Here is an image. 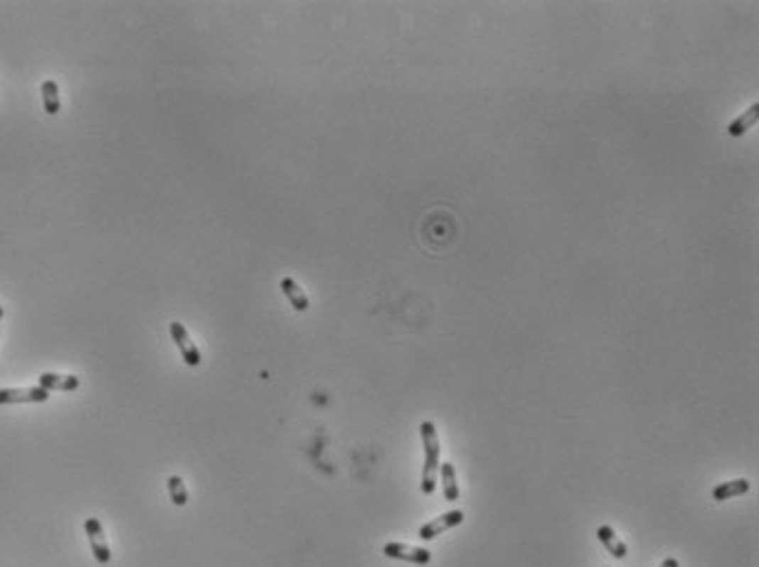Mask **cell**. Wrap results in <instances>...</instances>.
I'll return each mask as SVG.
<instances>
[{"instance_id": "cell-1", "label": "cell", "mask_w": 759, "mask_h": 567, "mask_svg": "<svg viewBox=\"0 0 759 567\" xmlns=\"http://www.w3.org/2000/svg\"><path fill=\"white\" fill-rule=\"evenodd\" d=\"M420 440H422V451H425L420 490H422V495H434L436 484H438V470H440V442H438L434 422L427 420L420 424Z\"/></svg>"}, {"instance_id": "cell-2", "label": "cell", "mask_w": 759, "mask_h": 567, "mask_svg": "<svg viewBox=\"0 0 759 567\" xmlns=\"http://www.w3.org/2000/svg\"><path fill=\"white\" fill-rule=\"evenodd\" d=\"M84 530H86V536H88V543H91V550H93V556L99 565H108L110 558H113V552H110V546L108 541L104 536V526L102 521L95 519V517H88L84 521Z\"/></svg>"}, {"instance_id": "cell-3", "label": "cell", "mask_w": 759, "mask_h": 567, "mask_svg": "<svg viewBox=\"0 0 759 567\" xmlns=\"http://www.w3.org/2000/svg\"><path fill=\"white\" fill-rule=\"evenodd\" d=\"M170 334H172V338H174V343H176L178 352H181L183 360L187 363L190 368H198L200 360H203V356H200L198 348L194 346L187 328H185L181 321H172V324H170Z\"/></svg>"}, {"instance_id": "cell-4", "label": "cell", "mask_w": 759, "mask_h": 567, "mask_svg": "<svg viewBox=\"0 0 759 567\" xmlns=\"http://www.w3.org/2000/svg\"><path fill=\"white\" fill-rule=\"evenodd\" d=\"M383 554L388 558H396V561H405V563H414V565H427L432 561V552L425 548H414L408 546V543H386L383 546Z\"/></svg>"}, {"instance_id": "cell-5", "label": "cell", "mask_w": 759, "mask_h": 567, "mask_svg": "<svg viewBox=\"0 0 759 567\" xmlns=\"http://www.w3.org/2000/svg\"><path fill=\"white\" fill-rule=\"evenodd\" d=\"M462 521H464V512H462V510H449V512H444V514L436 517L434 521H430V524L420 526V528H418V536H420L422 541H434L438 534H442V532H447V530L460 526Z\"/></svg>"}, {"instance_id": "cell-6", "label": "cell", "mask_w": 759, "mask_h": 567, "mask_svg": "<svg viewBox=\"0 0 759 567\" xmlns=\"http://www.w3.org/2000/svg\"><path fill=\"white\" fill-rule=\"evenodd\" d=\"M49 392L42 387H7L0 390V404H16V402H47Z\"/></svg>"}, {"instance_id": "cell-7", "label": "cell", "mask_w": 759, "mask_h": 567, "mask_svg": "<svg viewBox=\"0 0 759 567\" xmlns=\"http://www.w3.org/2000/svg\"><path fill=\"white\" fill-rule=\"evenodd\" d=\"M38 387L47 390V392H75L80 387V378L73 374L44 372L38 376Z\"/></svg>"}, {"instance_id": "cell-8", "label": "cell", "mask_w": 759, "mask_h": 567, "mask_svg": "<svg viewBox=\"0 0 759 567\" xmlns=\"http://www.w3.org/2000/svg\"><path fill=\"white\" fill-rule=\"evenodd\" d=\"M280 288H282V292L286 294L288 304L293 306V310H297V312H306V310H308V306H310L308 294L304 292V288H302L293 277H282Z\"/></svg>"}, {"instance_id": "cell-9", "label": "cell", "mask_w": 759, "mask_h": 567, "mask_svg": "<svg viewBox=\"0 0 759 567\" xmlns=\"http://www.w3.org/2000/svg\"><path fill=\"white\" fill-rule=\"evenodd\" d=\"M596 539L604 543V548L614 556V558H625L628 556V546L621 541V536L614 532V528L610 526H599L596 528Z\"/></svg>"}, {"instance_id": "cell-10", "label": "cell", "mask_w": 759, "mask_h": 567, "mask_svg": "<svg viewBox=\"0 0 759 567\" xmlns=\"http://www.w3.org/2000/svg\"><path fill=\"white\" fill-rule=\"evenodd\" d=\"M750 490V482L740 478V480H731V482H722L718 484L716 488L711 490V497L716 499V502H726V499H733V497H740V495H746Z\"/></svg>"}, {"instance_id": "cell-11", "label": "cell", "mask_w": 759, "mask_h": 567, "mask_svg": "<svg viewBox=\"0 0 759 567\" xmlns=\"http://www.w3.org/2000/svg\"><path fill=\"white\" fill-rule=\"evenodd\" d=\"M438 475H440V480H442L444 499H447V502H458V499H460V486H458V478H456L454 464H449V462L440 464Z\"/></svg>"}, {"instance_id": "cell-12", "label": "cell", "mask_w": 759, "mask_h": 567, "mask_svg": "<svg viewBox=\"0 0 759 567\" xmlns=\"http://www.w3.org/2000/svg\"><path fill=\"white\" fill-rule=\"evenodd\" d=\"M757 117H759V104L755 101L746 112H742L738 119H733V121L728 123V128H726L728 134H731V137H735V139L742 137V134H746V132L755 126Z\"/></svg>"}, {"instance_id": "cell-13", "label": "cell", "mask_w": 759, "mask_h": 567, "mask_svg": "<svg viewBox=\"0 0 759 567\" xmlns=\"http://www.w3.org/2000/svg\"><path fill=\"white\" fill-rule=\"evenodd\" d=\"M42 106H44V112L47 115H58L62 104H60V86L55 79H44L42 82Z\"/></svg>"}, {"instance_id": "cell-14", "label": "cell", "mask_w": 759, "mask_h": 567, "mask_svg": "<svg viewBox=\"0 0 759 567\" xmlns=\"http://www.w3.org/2000/svg\"><path fill=\"white\" fill-rule=\"evenodd\" d=\"M168 490H170V499H172L174 506H185V504H187L190 495H187V488H185L183 480L178 478V475H170Z\"/></svg>"}, {"instance_id": "cell-15", "label": "cell", "mask_w": 759, "mask_h": 567, "mask_svg": "<svg viewBox=\"0 0 759 567\" xmlns=\"http://www.w3.org/2000/svg\"><path fill=\"white\" fill-rule=\"evenodd\" d=\"M658 567H680V563H678V558H665Z\"/></svg>"}, {"instance_id": "cell-16", "label": "cell", "mask_w": 759, "mask_h": 567, "mask_svg": "<svg viewBox=\"0 0 759 567\" xmlns=\"http://www.w3.org/2000/svg\"><path fill=\"white\" fill-rule=\"evenodd\" d=\"M3 316H5V310H3V306H0V319H3Z\"/></svg>"}]
</instances>
